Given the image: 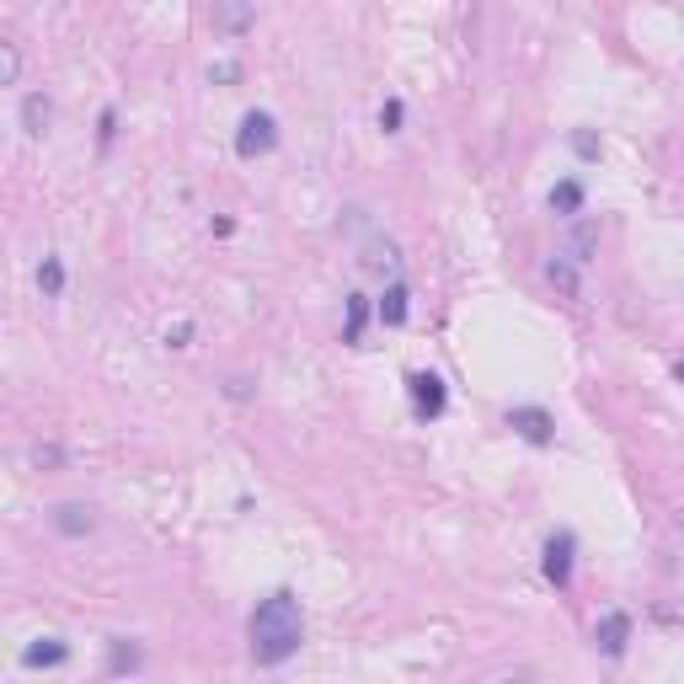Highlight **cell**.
<instances>
[{
  "label": "cell",
  "instance_id": "cell-1",
  "mask_svg": "<svg viewBox=\"0 0 684 684\" xmlns=\"http://www.w3.org/2000/svg\"><path fill=\"white\" fill-rule=\"evenodd\" d=\"M305 642V615H300V599L289 588H278L252 610V658L257 663H289Z\"/></svg>",
  "mask_w": 684,
  "mask_h": 684
},
{
  "label": "cell",
  "instance_id": "cell-2",
  "mask_svg": "<svg viewBox=\"0 0 684 684\" xmlns=\"http://www.w3.org/2000/svg\"><path fill=\"white\" fill-rule=\"evenodd\" d=\"M273 118L268 113H246L241 118V134H236V155H246V161H252V155H262V150H273Z\"/></svg>",
  "mask_w": 684,
  "mask_h": 684
},
{
  "label": "cell",
  "instance_id": "cell-3",
  "mask_svg": "<svg viewBox=\"0 0 684 684\" xmlns=\"http://www.w3.org/2000/svg\"><path fill=\"white\" fill-rule=\"evenodd\" d=\"M572 551H578V546H572V535H567V530L546 540V578H551L556 588H567V583H572Z\"/></svg>",
  "mask_w": 684,
  "mask_h": 684
},
{
  "label": "cell",
  "instance_id": "cell-4",
  "mask_svg": "<svg viewBox=\"0 0 684 684\" xmlns=\"http://www.w3.org/2000/svg\"><path fill=\"white\" fill-rule=\"evenodd\" d=\"M594 642H599V652L604 658H620V652H626V642H631V615H604L599 620V631H594Z\"/></svg>",
  "mask_w": 684,
  "mask_h": 684
},
{
  "label": "cell",
  "instance_id": "cell-5",
  "mask_svg": "<svg viewBox=\"0 0 684 684\" xmlns=\"http://www.w3.org/2000/svg\"><path fill=\"white\" fill-rule=\"evenodd\" d=\"M412 407H417V417H439L444 412V380L439 375H412Z\"/></svg>",
  "mask_w": 684,
  "mask_h": 684
},
{
  "label": "cell",
  "instance_id": "cell-6",
  "mask_svg": "<svg viewBox=\"0 0 684 684\" xmlns=\"http://www.w3.org/2000/svg\"><path fill=\"white\" fill-rule=\"evenodd\" d=\"M508 428H519L530 444H551V417L540 407H513L508 412Z\"/></svg>",
  "mask_w": 684,
  "mask_h": 684
},
{
  "label": "cell",
  "instance_id": "cell-7",
  "mask_svg": "<svg viewBox=\"0 0 684 684\" xmlns=\"http://www.w3.org/2000/svg\"><path fill=\"white\" fill-rule=\"evenodd\" d=\"M65 658H70V647L59 642V636H38V642L22 652V663H27V668H59Z\"/></svg>",
  "mask_w": 684,
  "mask_h": 684
},
{
  "label": "cell",
  "instance_id": "cell-8",
  "mask_svg": "<svg viewBox=\"0 0 684 684\" xmlns=\"http://www.w3.org/2000/svg\"><path fill=\"white\" fill-rule=\"evenodd\" d=\"M252 22H257L252 6H214V33H230V38H236V33H246Z\"/></svg>",
  "mask_w": 684,
  "mask_h": 684
},
{
  "label": "cell",
  "instance_id": "cell-9",
  "mask_svg": "<svg viewBox=\"0 0 684 684\" xmlns=\"http://www.w3.org/2000/svg\"><path fill=\"white\" fill-rule=\"evenodd\" d=\"M54 524H59L65 535H86L97 519H91V508H81V503H59V508H54Z\"/></svg>",
  "mask_w": 684,
  "mask_h": 684
},
{
  "label": "cell",
  "instance_id": "cell-10",
  "mask_svg": "<svg viewBox=\"0 0 684 684\" xmlns=\"http://www.w3.org/2000/svg\"><path fill=\"white\" fill-rule=\"evenodd\" d=\"M380 321H385V326H401V321H407V284H391V289H385Z\"/></svg>",
  "mask_w": 684,
  "mask_h": 684
},
{
  "label": "cell",
  "instance_id": "cell-11",
  "mask_svg": "<svg viewBox=\"0 0 684 684\" xmlns=\"http://www.w3.org/2000/svg\"><path fill=\"white\" fill-rule=\"evenodd\" d=\"M22 123H27V134H33V139L49 129V97H38V91H33V97L22 102Z\"/></svg>",
  "mask_w": 684,
  "mask_h": 684
},
{
  "label": "cell",
  "instance_id": "cell-12",
  "mask_svg": "<svg viewBox=\"0 0 684 684\" xmlns=\"http://www.w3.org/2000/svg\"><path fill=\"white\" fill-rule=\"evenodd\" d=\"M38 289H43V294H59V289H65V268H59V257H43V268H38Z\"/></svg>",
  "mask_w": 684,
  "mask_h": 684
},
{
  "label": "cell",
  "instance_id": "cell-13",
  "mask_svg": "<svg viewBox=\"0 0 684 684\" xmlns=\"http://www.w3.org/2000/svg\"><path fill=\"white\" fill-rule=\"evenodd\" d=\"M578 204H583V188H578V182H562V188L551 193V209H562V214H578Z\"/></svg>",
  "mask_w": 684,
  "mask_h": 684
},
{
  "label": "cell",
  "instance_id": "cell-14",
  "mask_svg": "<svg viewBox=\"0 0 684 684\" xmlns=\"http://www.w3.org/2000/svg\"><path fill=\"white\" fill-rule=\"evenodd\" d=\"M364 316H369V305L364 300H348V342L364 337Z\"/></svg>",
  "mask_w": 684,
  "mask_h": 684
},
{
  "label": "cell",
  "instance_id": "cell-15",
  "mask_svg": "<svg viewBox=\"0 0 684 684\" xmlns=\"http://www.w3.org/2000/svg\"><path fill=\"white\" fill-rule=\"evenodd\" d=\"M33 465H65V449L59 444H33Z\"/></svg>",
  "mask_w": 684,
  "mask_h": 684
},
{
  "label": "cell",
  "instance_id": "cell-16",
  "mask_svg": "<svg viewBox=\"0 0 684 684\" xmlns=\"http://www.w3.org/2000/svg\"><path fill=\"white\" fill-rule=\"evenodd\" d=\"M0 75H6V81H17V49H11V43L0 49Z\"/></svg>",
  "mask_w": 684,
  "mask_h": 684
},
{
  "label": "cell",
  "instance_id": "cell-17",
  "mask_svg": "<svg viewBox=\"0 0 684 684\" xmlns=\"http://www.w3.org/2000/svg\"><path fill=\"white\" fill-rule=\"evenodd\" d=\"M380 123H385V134H396V123H401V102H385V107H380Z\"/></svg>",
  "mask_w": 684,
  "mask_h": 684
},
{
  "label": "cell",
  "instance_id": "cell-18",
  "mask_svg": "<svg viewBox=\"0 0 684 684\" xmlns=\"http://www.w3.org/2000/svg\"><path fill=\"white\" fill-rule=\"evenodd\" d=\"M551 278H556V284H562V289H572V284H578V278H572V268H567V262H551Z\"/></svg>",
  "mask_w": 684,
  "mask_h": 684
},
{
  "label": "cell",
  "instance_id": "cell-19",
  "mask_svg": "<svg viewBox=\"0 0 684 684\" xmlns=\"http://www.w3.org/2000/svg\"><path fill=\"white\" fill-rule=\"evenodd\" d=\"M503 684H530V674H508Z\"/></svg>",
  "mask_w": 684,
  "mask_h": 684
},
{
  "label": "cell",
  "instance_id": "cell-20",
  "mask_svg": "<svg viewBox=\"0 0 684 684\" xmlns=\"http://www.w3.org/2000/svg\"><path fill=\"white\" fill-rule=\"evenodd\" d=\"M679 380H684V364H679Z\"/></svg>",
  "mask_w": 684,
  "mask_h": 684
}]
</instances>
